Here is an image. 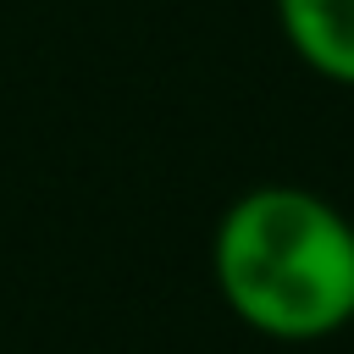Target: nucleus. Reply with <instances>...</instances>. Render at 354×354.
I'll use <instances>...</instances> for the list:
<instances>
[{"label":"nucleus","mask_w":354,"mask_h":354,"mask_svg":"<svg viewBox=\"0 0 354 354\" xmlns=\"http://www.w3.org/2000/svg\"><path fill=\"white\" fill-rule=\"evenodd\" d=\"M227 310L282 343H310L354 321V221L293 183L232 199L210 243Z\"/></svg>","instance_id":"nucleus-1"},{"label":"nucleus","mask_w":354,"mask_h":354,"mask_svg":"<svg viewBox=\"0 0 354 354\" xmlns=\"http://www.w3.org/2000/svg\"><path fill=\"white\" fill-rule=\"evenodd\" d=\"M277 22L304 66L354 88V0H277Z\"/></svg>","instance_id":"nucleus-2"}]
</instances>
